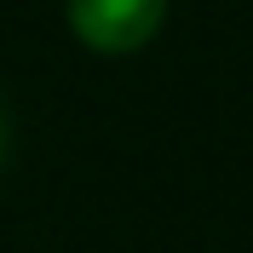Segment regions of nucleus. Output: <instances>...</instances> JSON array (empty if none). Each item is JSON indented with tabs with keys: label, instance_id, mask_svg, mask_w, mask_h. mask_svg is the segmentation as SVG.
<instances>
[{
	"label": "nucleus",
	"instance_id": "obj_1",
	"mask_svg": "<svg viewBox=\"0 0 253 253\" xmlns=\"http://www.w3.org/2000/svg\"><path fill=\"white\" fill-rule=\"evenodd\" d=\"M161 17H167V0H69L75 41L104 52V58L150 46L156 29H161Z\"/></svg>",
	"mask_w": 253,
	"mask_h": 253
},
{
	"label": "nucleus",
	"instance_id": "obj_2",
	"mask_svg": "<svg viewBox=\"0 0 253 253\" xmlns=\"http://www.w3.org/2000/svg\"><path fill=\"white\" fill-rule=\"evenodd\" d=\"M0 144H6V126H0Z\"/></svg>",
	"mask_w": 253,
	"mask_h": 253
}]
</instances>
